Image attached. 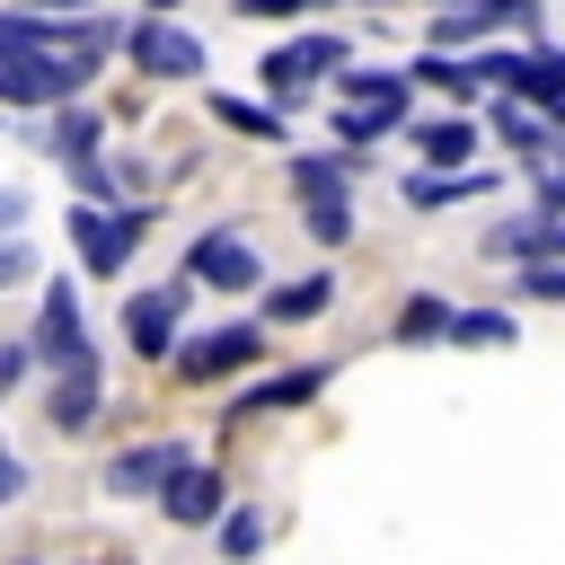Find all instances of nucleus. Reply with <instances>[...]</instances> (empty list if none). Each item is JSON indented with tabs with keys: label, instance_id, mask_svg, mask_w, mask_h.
Returning a JSON list of instances; mask_svg holds the SVG:
<instances>
[{
	"label": "nucleus",
	"instance_id": "nucleus-14",
	"mask_svg": "<svg viewBox=\"0 0 565 565\" xmlns=\"http://www.w3.org/2000/svg\"><path fill=\"white\" fill-rule=\"evenodd\" d=\"M486 256H539V265H565V221L547 212V221H503V230H486Z\"/></svg>",
	"mask_w": 565,
	"mask_h": 565
},
{
	"label": "nucleus",
	"instance_id": "nucleus-8",
	"mask_svg": "<svg viewBox=\"0 0 565 565\" xmlns=\"http://www.w3.org/2000/svg\"><path fill=\"white\" fill-rule=\"evenodd\" d=\"M150 230V212H97V203H71V238H79V256H88V274H115L124 256H132V238Z\"/></svg>",
	"mask_w": 565,
	"mask_h": 565
},
{
	"label": "nucleus",
	"instance_id": "nucleus-27",
	"mask_svg": "<svg viewBox=\"0 0 565 565\" xmlns=\"http://www.w3.org/2000/svg\"><path fill=\"white\" fill-rule=\"evenodd\" d=\"M450 335H459V344H486V335L503 344V335H512V318H503V309H459V327H450Z\"/></svg>",
	"mask_w": 565,
	"mask_h": 565
},
{
	"label": "nucleus",
	"instance_id": "nucleus-15",
	"mask_svg": "<svg viewBox=\"0 0 565 565\" xmlns=\"http://www.w3.org/2000/svg\"><path fill=\"white\" fill-rule=\"evenodd\" d=\"M415 150H424V177H459V159L477 150V124L468 115H441V124L415 132Z\"/></svg>",
	"mask_w": 565,
	"mask_h": 565
},
{
	"label": "nucleus",
	"instance_id": "nucleus-28",
	"mask_svg": "<svg viewBox=\"0 0 565 565\" xmlns=\"http://www.w3.org/2000/svg\"><path fill=\"white\" fill-rule=\"evenodd\" d=\"M388 124H397V115H335V132H344V150H353V159H362V141H380Z\"/></svg>",
	"mask_w": 565,
	"mask_h": 565
},
{
	"label": "nucleus",
	"instance_id": "nucleus-21",
	"mask_svg": "<svg viewBox=\"0 0 565 565\" xmlns=\"http://www.w3.org/2000/svg\"><path fill=\"white\" fill-rule=\"evenodd\" d=\"M97 415V380H53V397H44V424H62V433H79Z\"/></svg>",
	"mask_w": 565,
	"mask_h": 565
},
{
	"label": "nucleus",
	"instance_id": "nucleus-2",
	"mask_svg": "<svg viewBox=\"0 0 565 565\" xmlns=\"http://www.w3.org/2000/svg\"><path fill=\"white\" fill-rule=\"evenodd\" d=\"M88 88V62L79 53H9L0 62V97L9 106H71Z\"/></svg>",
	"mask_w": 565,
	"mask_h": 565
},
{
	"label": "nucleus",
	"instance_id": "nucleus-7",
	"mask_svg": "<svg viewBox=\"0 0 565 565\" xmlns=\"http://www.w3.org/2000/svg\"><path fill=\"white\" fill-rule=\"evenodd\" d=\"M124 53H132V71H150V79H194V71H203V44H194L185 26H168V18H141V26L124 35Z\"/></svg>",
	"mask_w": 565,
	"mask_h": 565
},
{
	"label": "nucleus",
	"instance_id": "nucleus-36",
	"mask_svg": "<svg viewBox=\"0 0 565 565\" xmlns=\"http://www.w3.org/2000/svg\"><path fill=\"white\" fill-rule=\"evenodd\" d=\"M106 565H124V556H106Z\"/></svg>",
	"mask_w": 565,
	"mask_h": 565
},
{
	"label": "nucleus",
	"instance_id": "nucleus-5",
	"mask_svg": "<svg viewBox=\"0 0 565 565\" xmlns=\"http://www.w3.org/2000/svg\"><path fill=\"white\" fill-rule=\"evenodd\" d=\"M185 282H212V291H247V282H265V265H256V247H247L238 230H203V238L185 247Z\"/></svg>",
	"mask_w": 565,
	"mask_h": 565
},
{
	"label": "nucleus",
	"instance_id": "nucleus-9",
	"mask_svg": "<svg viewBox=\"0 0 565 565\" xmlns=\"http://www.w3.org/2000/svg\"><path fill=\"white\" fill-rule=\"evenodd\" d=\"M335 62H344V44H335V35H300V44H274V53L256 62V71H265V88H274V97L291 106V97H300V88H309L318 71H335Z\"/></svg>",
	"mask_w": 565,
	"mask_h": 565
},
{
	"label": "nucleus",
	"instance_id": "nucleus-18",
	"mask_svg": "<svg viewBox=\"0 0 565 565\" xmlns=\"http://www.w3.org/2000/svg\"><path fill=\"white\" fill-rule=\"evenodd\" d=\"M486 185H494L486 168H459V177H424V168H415V177H406V203L433 212V203H459V194H486Z\"/></svg>",
	"mask_w": 565,
	"mask_h": 565
},
{
	"label": "nucleus",
	"instance_id": "nucleus-33",
	"mask_svg": "<svg viewBox=\"0 0 565 565\" xmlns=\"http://www.w3.org/2000/svg\"><path fill=\"white\" fill-rule=\"evenodd\" d=\"M547 212H565V168H547Z\"/></svg>",
	"mask_w": 565,
	"mask_h": 565
},
{
	"label": "nucleus",
	"instance_id": "nucleus-37",
	"mask_svg": "<svg viewBox=\"0 0 565 565\" xmlns=\"http://www.w3.org/2000/svg\"><path fill=\"white\" fill-rule=\"evenodd\" d=\"M26 565H35V556H26Z\"/></svg>",
	"mask_w": 565,
	"mask_h": 565
},
{
	"label": "nucleus",
	"instance_id": "nucleus-32",
	"mask_svg": "<svg viewBox=\"0 0 565 565\" xmlns=\"http://www.w3.org/2000/svg\"><path fill=\"white\" fill-rule=\"evenodd\" d=\"M238 9H247V18H300L309 0H238Z\"/></svg>",
	"mask_w": 565,
	"mask_h": 565
},
{
	"label": "nucleus",
	"instance_id": "nucleus-11",
	"mask_svg": "<svg viewBox=\"0 0 565 565\" xmlns=\"http://www.w3.org/2000/svg\"><path fill=\"white\" fill-rule=\"evenodd\" d=\"M406 88H415V71H344L335 115H406Z\"/></svg>",
	"mask_w": 565,
	"mask_h": 565
},
{
	"label": "nucleus",
	"instance_id": "nucleus-3",
	"mask_svg": "<svg viewBox=\"0 0 565 565\" xmlns=\"http://www.w3.org/2000/svg\"><path fill=\"white\" fill-rule=\"evenodd\" d=\"M256 353H265V327L256 318H230V327H203V335L177 344V380H238Z\"/></svg>",
	"mask_w": 565,
	"mask_h": 565
},
{
	"label": "nucleus",
	"instance_id": "nucleus-30",
	"mask_svg": "<svg viewBox=\"0 0 565 565\" xmlns=\"http://www.w3.org/2000/svg\"><path fill=\"white\" fill-rule=\"evenodd\" d=\"M35 371V344H0V388H18Z\"/></svg>",
	"mask_w": 565,
	"mask_h": 565
},
{
	"label": "nucleus",
	"instance_id": "nucleus-22",
	"mask_svg": "<svg viewBox=\"0 0 565 565\" xmlns=\"http://www.w3.org/2000/svg\"><path fill=\"white\" fill-rule=\"evenodd\" d=\"M450 327H459V318H450L433 291H415V300L397 309V335H406V344H424V335H450Z\"/></svg>",
	"mask_w": 565,
	"mask_h": 565
},
{
	"label": "nucleus",
	"instance_id": "nucleus-34",
	"mask_svg": "<svg viewBox=\"0 0 565 565\" xmlns=\"http://www.w3.org/2000/svg\"><path fill=\"white\" fill-rule=\"evenodd\" d=\"M18 9H71V0H18Z\"/></svg>",
	"mask_w": 565,
	"mask_h": 565
},
{
	"label": "nucleus",
	"instance_id": "nucleus-19",
	"mask_svg": "<svg viewBox=\"0 0 565 565\" xmlns=\"http://www.w3.org/2000/svg\"><path fill=\"white\" fill-rule=\"evenodd\" d=\"M521 97H530V106H565V53H556V44H539V53L521 62Z\"/></svg>",
	"mask_w": 565,
	"mask_h": 565
},
{
	"label": "nucleus",
	"instance_id": "nucleus-24",
	"mask_svg": "<svg viewBox=\"0 0 565 565\" xmlns=\"http://www.w3.org/2000/svg\"><path fill=\"white\" fill-rule=\"evenodd\" d=\"M212 115H221V124H238V132H265V141H282V115H265V106H247V97H212Z\"/></svg>",
	"mask_w": 565,
	"mask_h": 565
},
{
	"label": "nucleus",
	"instance_id": "nucleus-17",
	"mask_svg": "<svg viewBox=\"0 0 565 565\" xmlns=\"http://www.w3.org/2000/svg\"><path fill=\"white\" fill-rule=\"evenodd\" d=\"M327 300H335V274H300V282H282L265 309H274V327H300V318H318Z\"/></svg>",
	"mask_w": 565,
	"mask_h": 565
},
{
	"label": "nucleus",
	"instance_id": "nucleus-10",
	"mask_svg": "<svg viewBox=\"0 0 565 565\" xmlns=\"http://www.w3.org/2000/svg\"><path fill=\"white\" fill-rule=\"evenodd\" d=\"M44 150H53L79 185H106V168H97V115H88V106H62L53 132H44Z\"/></svg>",
	"mask_w": 565,
	"mask_h": 565
},
{
	"label": "nucleus",
	"instance_id": "nucleus-20",
	"mask_svg": "<svg viewBox=\"0 0 565 565\" xmlns=\"http://www.w3.org/2000/svg\"><path fill=\"white\" fill-rule=\"evenodd\" d=\"M415 79H433V88H450V97H477V88H486L477 53H468V62H459V53H424V62H415Z\"/></svg>",
	"mask_w": 565,
	"mask_h": 565
},
{
	"label": "nucleus",
	"instance_id": "nucleus-6",
	"mask_svg": "<svg viewBox=\"0 0 565 565\" xmlns=\"http://www.w3.org/2000/svg\"><path fill=\"white\" fill-rule=\"evenodd\" d=\"M185 468H194V459H185L177 441H132V450L106 459V494H132V503H141V494H168Z\"/></svg>",
	"mask_w": 565,
	"mask_h": 565
},
{
	"label": "nucleus",
	"instance_id": "nucleus-23",
	"mask_svg": "<svg viewBox=\"0 0 565 565\" xmlns=\"http://www.w3.org/2000/svg\"><path fill=\"white\" fill-rule=\"evenodd\" d=\"M256 547H265V512H256V503H238V512L221 521V556H238V565H247Z\"/></svg>",
	"mask_w": 565,
	"mask_h": 565
},
{
	"label": "nucleus",
	"instance_id": "nucleus-4",
	"mask_svg": "<svg viewBox=\"0 0 565 565\" xmlns=\"http://www.w3.org/2000/svg\"><path fill=\"white\" fill-rule=\"evenodd\" d=\"M177 318H185V274L124 300V344H132L141 362H177Z\"/></svg>",
	"mask_w": 565,
	"mask_h": 565
},
{
	"label": "nucleus",
	"instance_id": "nucleus-1",
	"mask_svg": "<svg viewBox=\"0 0 565 565\" xmlns=\"http://www.w3.org/2000/svg\"><path fill=\"white\" fill-rule=\"evenodd\" d=\"M35 362H53V380H97V344H88V327H79V300H71V282H53L44 291V309H35Z\"/></svg>",
	"mask_w": 565,
	"mask_h": 565
},
{
	"label": "nucleus",
	"instance_id": "nucleus-26",
	"mask_svg": "<svg viewBox=\"0 0 565 565\" xmlns=\"http://www.w3.org/2000/svg\"><path fill=\"white\" fill-rule=\"evenodd\" d=\"M494 132H503L512 150H547V141H539V115H530V106H494Z\"/></svg>",
	"mask_w": 565,
	"mask_h": 565
},
{
	"label": "nucleus",
	"instance_id": "nucleus-12",
	"mask_svg": "<svg viewBox=\"0 0 565 565\" xmlns=\"http://www.w3.org/2000/svg\"><path fill=\"white\" fill-rule=\"evenodd\" d=\"M221 503H230V486H221V468H185L168 494H159V512L177 521V530H203V521H221Z\"/></svg>",
	"mask_w": 565,
	"mask_h": 565
},
{
	"label": "nucleus",
	"instance_id": "nucleus-25",
	"mask_svg": "<svg viewBox=\"0 0 565 565\" xmlns=\"http://www.w3.org/2000/svg\"><path fill=\"white\" fill-rule=\"evenodd\" d=\"M309 238L318 247H344L353 238V203H309Z\"/></svg>",
	"mask_w": 565,
	"mask_h": 565
},
{
	"label": "nucleus",
	"instance_id": "nucleus-16",
	"mask_svg": "<svg viewBox=\"0 0 565 565\" xmlns=\"http://www.w3.org/2000/svg\"><path fill=\"white\" fill-rule=\"evenodd\" d=\"M344 177H353V150H300V159H291V185H300L309 203H353Z\"/></svg>",
	"mask_w": 565,
	"mask_h": 565
},
{
	"label": "nucleus",
	"instance_id": "nucleus-13",
	"mask_svg": "<svg viewBox=\"0 0 565 565\" xmlns=\"http://www.w3.org/2000/svg\"><path fill=\"white\" fill-rule=\"evenodd\" d=\"M327 388V362H300V371H282V380H256L247 397H230V424H247V415H274V406H300V397H318Z\"/></svg>",
	"mask_w": 565,
	"mask_h": 565
},
{
	"label": "nucleus",
	"instance_id": "nucleus-35",
	"mask_svg": "<svg viewBox=\"0 0 565 565\" xmlns=\"http://www.w3.org/2000/svg\"><path fill=\"white\" fill-rule=\"evenodd\" d=\"M150 9H177V0H150Z\"/></svg>",
	"mask_w": 565,
	"mask_h": 565
},
{
	"label": "nucleus",
	"instance_id": "nucleus-31",
	"mask_svg": "<svg viewBox=\"0 0 565 565\" xmlns=\"http://www.w3.org/2000/svg\"><path fill=\"white\" fill-rule=\"evenodd\" d=\"M18 494H26V459L9 450V459H0V503H18Z\"/></svg>",
	"mask_w": 565,
	"mask_h": 565
},
{
	"label": "nucleus",
	"instance_id": "nucleus-29",
	"mask_svg": "<svg viewBox=\"0 0 565 565\" xmlns=\"http://www.w3.org/2000/svg\"><path fill=\"white\" fill-rule=\"evenodd\" d=\"M512 291H521V300H565V265H530Z\"/></svg>",
	"mask_w": 565,
	"mask_h": 565
}]
</instances>
